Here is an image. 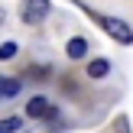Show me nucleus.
<instances>
[{
	"instance_id": "f257e3e1",
	"label": "nucleus",
	"mask_w": 133,
	"mask_h": 133,
	"mask_svg": "<svg viewBox=\"0 0 133 133\" xmlns=\"http://www.w3.org/2000/svg\"><path fill=\"white\" fill-rule=\"evenodd\" d=\"M49 13H52V0H23V6H19V16H23V23H29V26L42 23Z\"/></svg>"
},
{
	"instance_id": "f03ea898",
	"label": "nucleus",
	"mask_w": 133,
	"mask_h": 133,
	"mask_svg": "<svg viewBox=\"0 0 133 133\" xmlns=\"http://www.w3.org/2000/svg\"><path fill=\"white\" fill-rule=\"evenodd\" d=\"M94 19L104 26V32H107V36H114V39H117V42H123V45H130V42H133V29L123 23V19H114V16H94Z\"/></svg>"
},
{
	"instance_id": "7ed1b4c3",
	"label": "nucleus",
	"mask_w": 133,
	"mask_h": 133,
	"mask_svg": "<svg viewBox=\"0 0 133 133\" xmlns=\"http://www.w3.org/2000/svg\"><path fill=\"white\" fill-rule=\"evenodd\" d=\"M49 110H52V104L45 101L42 94H36V97H29V104H26V114H29L32 120H39V117H49Z\"/></svg>"
},
{
	"instance_id": "20e7f679",
	"label": "nucleus",
	"mask_w": 133,
	"mask_h": 133,
	"mask_svg": "<svg viewBox=\"0 0 133 133\" xmlns=\"http://www.w3.org/2000/svg\"><path fill=\"white\" fill-rule=\"evenodd\" d=\"M19 88H23V81L19 78H0V101H10V97H16L19 94Z\"/></svg>"
},
{
	"instance_id": "39448f33",
	"label": "nucleus",
	"mask_w": 133,
	"mask_h": 133,
	"mask_svg": "<svg viewBox=\"0 0 133 133\" xmlns=\"http://www.w3.org/2000/svg\"><path fill=\"white\" fill-rule=\"evenodd\" d=\"M65 52H68V58H84L88 55V42L78 36V39H71V42L65 45Z\"/></svg>"
},
{
	"instance_id": "423d86ee",
	"label": "nucleus",
	"mask_w": 133,
	"mask_h": 133,
	"mask_svg": "<svg viewBox=\"0 0 133 133\" xmlns=\"http://www.w3.org/2000/svg\"><path fill=\"white\" fill-rule=\"evenodd\" d=\"M107 71H110V62H107V58H94V62H88V75L91 78H104Z\"/></svg>"
},
{
	"instance_id": "0eeeda50",
	"label": "nucleus",
	"mask_w": 133,
	"mask_h": 133,
	"mask_svg": "<svg viewBox=\"0 0 133 133\" xmlns=\"http://www.w3.org/2000/svg\"><path fill=\"white\" fill-rule=\"evenodd\" d=\"M19 127H23L19 117H6V120H0V133H16Z\"/></svg>"
},
{
	"instance_id": "6e6552de",
	"label": "nucleus",
	"mask_w": 133,
	"mask_h": 133,
	"mask_svg": "<svg viewBox=\"0 0 133 133\" xmlns=\"http://www.w3.org/2000/svg\"><path fill=\"white\" fill-rule=\"evenodd\" d=\"M16 42H3V45H0V58H3V62H6V58H13V55H16Z\"/></svg>"
},
{
	"instance_id": "1a4fd4ad",
	"label": "nucleus",
	"mask_w": 133,
	"mask_h": 133,
	"mask_svg": "<svg viewBox=\"0 0 133 133\" xmlns=\"http://www.w3.org/2000/svg\"><path fill=\"white\" fill-rule=\"evenodd\" d=\"M0 23H3V10H0Z\"/></svg>"
}]
</instances>
